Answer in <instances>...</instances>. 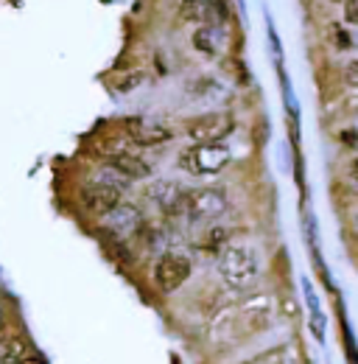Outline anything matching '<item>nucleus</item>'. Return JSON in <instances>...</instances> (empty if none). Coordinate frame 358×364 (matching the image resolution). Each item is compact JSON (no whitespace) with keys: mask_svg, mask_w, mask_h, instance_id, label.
Masks as SVG:
<instances>
[{"mask_svg":"<svg viewBox=\"0 0 358 364\" xmlns=\"http://www.w3.org/2000/svg\"><path fill=\"white\" fill-rule=\"evenodd\" d=\"M107 166L115 174H121L124 180H146V177H151V166L143 157H137L134 151H124V149L112 151L107 157Z\"/></svg>","mask_w":358,"mask_h":364,"instance_id":"obj_7","label":"nucleus"},{"mask_svg":"<svg viewBox=\"0 0 358 364\" xmlns=\"http://www.w3.org/2000/svg\"><path fill=\"white\" fill-rule=\"evenodd\" d=\"M311 331L316 333V339H319V342L325 339V317H322V311H319V309H311Z\"/></svg>","mask_w":358,"mask_h":364,"instance_id":"obj_15","label":"nucleus"},{"mask_svg":"<svg viewBox=\"0 0 358 364\" xmlns=\"http://www.w3.org/2000/svg\"><path fill=\"white\" fill-rule=\"evenodd\" d=\"M232 154L224 143H193L179 154V168L193 177H213L229 166Z\"/></svg>","mask_w":358,"mask_h":364,"instance_id":"obj_2","label":"nucleus"},{"mask_svg":"<svg viewBox=\"0 0 358 364\" xmlns=\"http://www.w3.org/2000/svg\"><path fill=\"white\" fill-rule=\"evenodd\" d=\"M109 216V225L115 232H134L137 225H140V213L137 208H129V205H118L115 210L107 213Z\"/></svg>","mask_w":358,"mask_h":364,"instance_id":"obj_10","label":"nucleus"},{"mask_svg":"<svg viewBox=\"0 0 358 364\" xmlns=\"http://www.w3.org/2000/svg\"><path fill=\"white\" fill-rule=\"evenodd\" d=\"M143 82V73H126V79L118 82V90H132Z\"/></svg>","mask_w":358,"mask_h":364,"instance_id":"obj_16","label":"nucleus"},{"mask_svg":"<svg viewBox=\"0 0 358 364\" xmlns=\"http://www.w3.org/2000/svg\"><path fill=\"white\" fill-rule=\"evenodd\" d=\"M227 210V193L222 188H196L182 193V213L193 222H210Z\"/></svg>","mask_w":358,"mask_h":364,"instance_id":"obj_3","label":"nucleus"},{"mask_svg":"<svg viewBox=\"0 0 358 364\" xmlns=\"http://www.w3.org/2000/svg\"><path fill=\"white\" fill-rule=\"evenodd\" d=\"M182 188H179L177 182H157L154 188H151V199L168 213V216H174V213H182Z\"/></svg>","mask_w":358,"mask_h":364,"instance_id":"obj_9","label":"nucleus"},{"mask_svg":"<svg viewBox=\"0 0 358 364\" xmlns=\"http://www.w3.org/2000/svg\"><path fill=\"white\" fill-rule=\"evenodd\" d=\"M82 202H85V208H87L90 213H98V216H107L109 210H115L118 205H121V188H115V185H109V182L98 180L87 185L85 191H82Z\"/></svg>","mask_w":358,"mask_h":364,"instance_id":"obj_6","label":"nucleus"},{"mask_svg":"<svg viewBox=\"0 0 358 364\" xmlns=\"http://www.w3.org/2000/svg\"><path fill=\"white\" fill-rule=\"evenodd\" d=\"M188 277H190V261L185 255H179V252H166L154 267V283L166 294H171V291H177L179 286H185Z\"/></svg>","mask_w":358,"mask_h":364,"instance_id":"obj_5","label":"nucleus"},{"mask_svg":"<svg viewBox=\"0 0 358 364\" xmlns=\"http://www.w3.org/2000/svg\"><path fill=\"white\" fill-rule=\"evenodd\" d=\"M252 364H297V356H294V350L288 345H280V348L268 350L264 356H258Z\"/></svg>","mask_w":358,"mask_h":364,"instance_id":"obj_12","label":"nucleus"},{"mask_svg":"<svg viewBox=\"0 0 358 364\" xmlns=\"http://www.w3.org/2000/svg\"><path fill=\"white\" fill-rule=\"evenodd\" d=\"M193 46L202 50L205 56H216V43H213V28H199L193 34Z\"/></svg>","mask_w":358,"mask_h":364,"instance_id":"obj_13","label":"nucleus"},{"mask_svg":"<svg viewBox=\"0 0 358 364\" xmlns=\"http://www.w3.org/2000/svg\"><path fill=\"white\" fill-rule=\"evenodd\" d=\"M347 23H356V0H347Z\"/></svg>","mask_w":358,"mask_h":364,"instance_id":"obj_17","label":"nucleus"},{"mask_svg":"<svg viewBox=\"0 0 358 364\" xmlns=\"http://www.w3.org/2000/svg\"><path fill=\"white\" fill-rule=\"evenodd\" d=\"M205 247L213 250V252H222L224 247H227V230H222V228L210 230L207 238H205Z\"/></svg>","mask_w":358,"mask_h":364,"instance_id":"obj_14","label":"nucleus"},{"mask_svg":"<svg viewBox=\"0 0 358 364\" xmlns=\"http://www.w3.org/2000/svg\"><path fill=\"white\" fill-rule=\"evenodd\" d=\"M20 364H43V359H40V353H31V350H28V356Z\"/></svg>","mask_w":358,"mask_h":364,"instance_id":"obj_18","label":"nucleus"},{"mask_svg":"<svg viewBox=\"0 0 358 364\" xmlns=\"http://www.w3.org/2000/svg\"><path fill=\"white\" fill-rule=\"evenodd\" d=\"M126 135L132 137L137 146H163V143H168L174 137V132L168 127H163V124L132 118V121H126Z\"/></svg>","mask_w":358,"mask_h":364,"instance_id":"obj_8","label":"nucleus"},{"mask_svg":"<svg viewBox=\"0 0 358 364\" xmlns=\"http://www.w3.org/2000/svg\"><path fill=\"white\" fill-rule=\"evenodd\" d=\"M235 129V121L227 112H205L188 124V137L193 143H222Z\"/></svg>","mask_w":358,"mask_h":364,"instance_id":"obj_4","label":"nucleus"},{"mask_svg":"<svg viewBox=\"0 0 358 364\" xmlns=\"http://www.w3.org/2000/svg\"><path fill=\"white\" fill-rule=\"evenodd\" d=\"M28 356V342L23 336H11L0 345V364H20Z\"/></svg>","mask_w":358,"mask_h":364,"instance_id":"obj_11","label":"nucleus"},{"mask_svg":"<svg viewBox=\"0 0 358 364\" xmlns=\"http://www.w3.org/2000/svg\"><path fill=\"white\" fill-rule=\"evenodd\" d=\"M219 272L229 289H249L261 274V255L249 244H229L219 252Z\"/></svg>","mask_w":358,"mask_h":364,"instance_id":"obj_1","label":"nucleus"}]
</instances>
